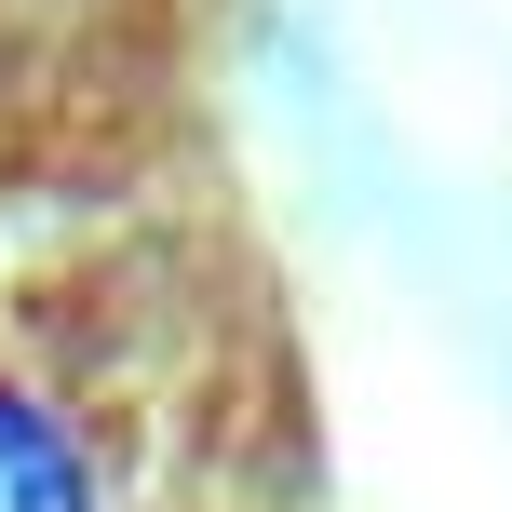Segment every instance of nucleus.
I'll list each match as a JSON object with an SVG mask.
<instances>
[{
	"label": "nucleus",
	"instance_id": "obj_1",
	"mask_svg": "<svg viewBox=\"0 0 512 512\" xmlns=\"http://www.w3.org/2000/svg\"><path fill=\"white\" fill-rule=\"evenodd\" d=\"M0 512H108L95 445H81L41 391H14V378H0Z\"/></svg>",
	"mask_w": 512,
	"mask_h": 512
}]
</instances>
